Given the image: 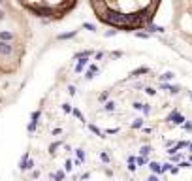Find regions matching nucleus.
I'll return each mask as SVG.
<instances>
[{
    "instance_id": "obj_2",
    "label": "nucleus",
    "mask_w": 192,
    "mask_h": 181,
    "mask_svg": "<svg viewBox=\"0 0 192 181\" xmlns=\"http://www.w3.org/2000/svg\"><path fill=\"white\" fill-rule=\"evenodd\" d=\"M25 9H30L34 13H38L42 17H62L66 15V11H70L72 8H75V2H55V4H47V2H25L21 4Z\"/></svg>"
},
{
    "instance_id": "obj_1",
    "label": "nucleus",
    "mask_w": 192,
    "mask_h": 181,
    "mask_svg": "<svg viewBox=\"0 0 192 181\" xmlns=\"http://www.w3.org/2000/svg\"><path fill=\"white\" fill-rule=\"evenodd\" d=\"M90 8L94 9L98 19L106 25L117 28H139L145 27L153 19L158 4L149 2H92Z\"/></svg>"
}]
</instances>
